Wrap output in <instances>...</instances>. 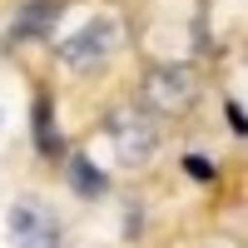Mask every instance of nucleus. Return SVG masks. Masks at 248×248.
<instances>
[{"mask_svg":"<svg viewBox=\"0 0 248 248\" xmlns=\"http://www.w3.org/2000/svg\"><path fill=\"white\" fill-rule=\"evenodd\" d=\"M10 233H15V248H60V223L40 203H25V199L10 209Z\"/></svg>","mask_w":248,"mask_h":248,"instance_id":"4","label":"nucleus"},{"mask_svg":"<svg viewBox=\"0 0 248 248\" xmlns=\"http://www.w3.org/2000/svg\"><path fill=\"white\" fill-rule=\"evenodd\" d=\"M194 94H199V79H194L189 65H159V70L144 75V105L159 109V114H179V109H189Z\"/></svg>","mask_w":248,"mask_h":248,"instance_id":"3","label":"nucleus"},{"mask_svg":"<svg viewBox=\"0 0 248 248\" xmlns=\"http://www.w3.org/2000/svg\"><path fill=\"white\" fill-rule=\"evenodd\" d=\"M184 169H189L194 179H214V174H218L214 164H203V154H189V159H184Z\"/></svg>","mask_w":248,"mask_h":248,"instance_id":"8","label":"nucleus"},{"mask_svg":"<svg viewBox=\"0 0 248 248\" xmlns=\"http://www.w3.org/2000/svg\"><path fill=\"white\" fill-rule=\"evenodd\" d=\"M229 124H233V134H243V109L238 105H229Z\"/></svg>","mask_w":248,"mask_h":248,"instance_id":"9","label":"nucleus"},{"mask_svg":"<svg viewBox=\"0 0 248 248\" xmlns=\"http://www.w3.org/2000/svg\"><path fill=\"white\" fill-rule=\"evenodd\" d=\"M65 174H70V189H75L79 199H105V189H109V179L99 174L90 159H79V154L65 159Z\"/></svg>","mask_w":248,"mask_h":248,"instance_id":"6","label":"nucleus"},{"mask_svg":"<svg viewBox=\"0 0 248 248\" xmlns=\"http://www.w3.org/2000/svg\"><path fill=\"white\" fill-rule=\"evenodd\" d=\"M60 15H65V0H25L15 15V40H30V35H50L60 25Z\"/></svg>","mask_w":248,"mask_h":248,"instance_id":"5","label":"nucleus"},{"mask_svg":"<svg viewBox=\"0 0 248 248\" xmlns=\"http://www.w3.org/2000/svg\"><path fill=\"white\" fill-rule=\"evenodd\" d=\"M35 144H40V154H60V139H55V114H50V99L40 94L35 99Z\"/></svg>","mask_w":248,"mask_h":248,"instance_id":"7","label":"nucleus"},{"mask_svg":"<svg viewBox=\"0 0 248 248\" xmlns=\"http://www.w3.org/2000/svg\"><path fill=\"white\" fill-rule=\"evenodd\" d=\"M119 40H124L119 20L114 15H94L70 40H60V60H65L70 70H94V65H105V60L119 50Z\"/></svg>","mask_w":248,"mask_h":248,"instance_id":"1","label":"nucleus"},{"mask_svg":"<svg viewBox=\"0 0 248 248\" xmlns=\"http://www.w3.org/2000/svg\"><path fill=\"white\" fill-rule=\"evenodd\" d=\"M109 139H114V154L124 169H139V164H149L159 154V129L139 109H114L109 114Z\"/></svg>","mask_w":248,"mask_h":248,"instance_id":"2","label":"nucleus"}]
</instances>
